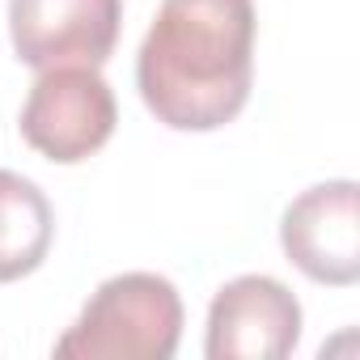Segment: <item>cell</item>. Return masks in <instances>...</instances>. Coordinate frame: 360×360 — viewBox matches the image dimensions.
Listing matches in <instances>:
<instances>
[{
  "label": "cell",
  "mask_w": 360,
  "mask_h": 360,
  "mask_svg": "<svg viewBox=\"0 0 360 360\" xmlns=\"http://www.w3.org/2000/svg\"><path fill=\"white\" fill-rule=\"evenodd\" d=\"M136 81L144 106L174 131L238 119L255 81V0H161Z\"/></svg>",
  "instance_id": "1"
},
{
  "label": "cell",
  "mask_w": 360,
  "mask_h": 360,
  "mask_svg": "<svg viewBox=\"0 0 360 360\" xmlns=\"http://www.w3.org/2000/svg\"><path fill=\"white\" fill-rule=\"evenodd\" d=\"M183 339V301L165 276L127 271L106 280L77 326L56 343L60 360H169Z\"/></svg>",
  "instance_id": "2"
},
{
  "label": "cell",
  "mask_w": 360,
  "mask_h": 360,
  "mask_svg": "<svg viewBox=\"0 0 360 360\" xmlns=\"http://www.w3.org/2000/svg\"><path fill=\"white\" fill-rule=\"evenodd\" d=\"M119 123V106L110 85L98 68L64 64L43 68L26 106H22V136L34 153L60 165H77L94 157Z\"/></svg>",
  "instance_id": "3"
},
{
  "label": "cell",
  "mask_w": 360,
  "mask_h": 360,
  "mask_svg": "<svg viewBox=\"0 0 360 360\" xmlns=\"http://www.w3.org/2000/svg\"><path fill=\"white\" fill-rule=\"evenodd\" d=\"M123 0H9L13 51L30 68H102L119 43Z\"/></svg>",
  "instance_id": "4"
},
{
  "label": "cell",
  "mask_w": 360,
  "mask_h": 360,
  "mask_svg": "<svg viewBox=\"0 0 360 360\" xmlns=\"http://www.w3.org/2000/svg\"><path fill=\"white\" fill-rule=\"evenodd\" d=\"M284 255L318 284L360 280V195L352 178L309 187L297 195L280 225Z\"/></svg>",
  "instance_id": "5"
},
{
  "label": "cell",
  "mask_w": 360,
  "mask_h": 360,
  "mask_svg": "<svg viewBox=\"0 0 360 360\" xmlns=\"http://www.w3.org/2000/svg\"><path fill=\"white\" fill-rule=\"evenodd\" d=\"M301 339V305L271 276L229 280L208 309L212 360H284Z\"/></svg>",
  "instance_id": "6"
},
{
  "label": "cell",
  "mask_w": 360,
  "mask_h": 360,
  "mask_svg": "<svg viewBox=\"0 0 360 360\" xmlns=\"http://www.w3.org/2000/svg\"><path fill=\"white\" fill-rule=\"evenodd\" d=\"M56 238V217L47 195L30 178L0 169V284L30 276Z\"/></svg>",
  "instance_id": "7"
}]
</instances>
